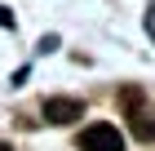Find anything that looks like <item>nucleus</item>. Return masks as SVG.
<instances>
[{
  "mask_svg": "<svg viewBox=\"0 0 155 151\" xmlns=\"http://www.w3.org/2000/svg\"><path fill=\"white\" fill-rule=\"evenodd\" d=\"M0 27H13V13L5 9V5H0Z\"/></svg>",
  "mask_w": 155,
  "mask_h": 151,
  "instance_id": "nucleus-4",
  "label": "nucleus"
},
{
  "mask_svg": "<svg viewBox=\"0 0 155 151\" xmlns=\"http://www.w3.org/2000/svg\"><path fill=\"white\" fill-rule=\"evenodd\" d=\"M120 107L129 111L133 138L151 142V138H155V111H146V107H142V89H124V93H120Z\"/></svg>",
  "mask_w": 155,
  "mask_h": 151,
  "instance_id": "nucleus-1",
  "label": "nucleus"
},
{
  "mask_svg": "<svg viewBox=\"0 0 155 151\" xmlns=\"http://www.w3.org/2000/svg\"><path fill=\"white\" fill-rule=\"evenodd\" d=\"M75 147L80 151H124V133H120L115 125H107V120H97V125H89L80 133Z\"/></svg>",
  "mask_w": 155,
  "mask_h": 151,
  "instance_id": "nucleus-2",
  "label": "nucleus"
},
{
  "mask_svg": "<svg viewBox=\"0 0 155 151\" xmlns=\"http://www.w3.org/2000/svg\"><path fill=\"white\" fill-rule=\"evenodd\" d=\"M45 120L49 125H75V120H84V102L80 98H49L45 102Z\"/></svg>",
  "mask_w": 155,
  "mask_h": 151,
  "instance_id": "nucleus-3",
  "label": "nucleus"
},
{
  "mask_svg": "<svg viewBox=\"0 0 155 151\" xmlns=\"http://www.w3.org/2000/svg\"><path fill=\"white\" fill-rule=\"evenodd\" d=\"M0 151H13V147H9V142H0Z\"/></svg>",
  "mask_w": 155,
  "mask_h": 151,
  "instance_id": "nucleus-5",
  "label": "nucleus"
}]
</instances>
